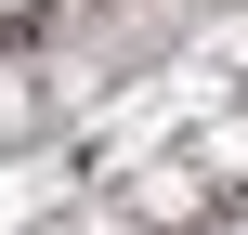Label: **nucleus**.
<instances>
[{
	"label": "nucleus",
	"instance_id": "2",
	"mask_svg": "<svg viewBox=\"0 0 248 235\" xmlns=\"http://www.w3.org/2000/svg\"><path fill=\"white\" fill-rule=\"evenodd\" d=\"M196 209V170H144V222H183Z\"/></svg>",
	"mask_w": 248,
	"mask_h": 235
},
{
	"label": "nucleus",
	"instance_id": "1",
	"mask_svg": "<svg viewBox=\"0 0 248 235\" xmlns=\"http://www.w3.org/2000/svg\"><path fill=\"white\" fill-rule=\"evenodd\" d=\"M196 170H209V183H248V118H222V131L196 144Z\"/></svg>",
	"mask_w": 248,
	"mask_h": 235
}]
</instances>
